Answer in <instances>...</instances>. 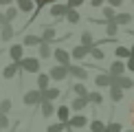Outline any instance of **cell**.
Instances as JSON below:
<instances>
[{
    "label": "cell",
    "instance_id": "13",
    "mask_svg": "<svg viewBox=\"0 0 134 132\" xmlns=\"http://www.w3.org/2000/svg\"><path fill=\"white\" fill-rule=\"evenodd\" d=\"M114 55H116V59H119V62H121V59H130V57H132V55H130V48L123 46V44H119V46L114 48Z\"/></svg>",
    "mask_w": 134,
    "mask_h": 132
},
{
    "label": "cell",
    "instance_id": "30",
    "mask_svg": "<svg viewBox=\"0 0 134 132\" xmlns=\"http://www.w3.org/2000/svg\"><path fill=\"white\" fill-rule=\"evenodd\" d=\"M33 7H35V4H33V0H18V9H22L24 13H29Z\"/></svg>",
    "mask_w": 134,
    "mask_h": 132
},
{
    "label": "cell",
    "instance_id": "27",
    "mask_svg": "<svg viewBox=\"0 0 134 132\" xmlns=\"http://www.w3.org/2000/svg\"><path fill=\"white\" fill-rule=\"evenodd\" d=\"M110 99H112L114 103H119L121 99H123V90H119V88H114V86H110Z\"/></svg>",
    "mask_w": 134,
    "mask_h": 132
},
{
    "label": "cell",
    "instance_id": "36",
    "mask_svg": "<svg viewBox=\"0 0 134 132\" xmlns=\"http://www.w3.org/2000/svg\"><path fill=\"white\" fill-rule=\"evenodd\" d=\"M64 130H66V123H53L46 128V132H64Z\"/></svg>",
    "mask_w": 134,
    "mask_h": 132
},
{
    "label": "cell",
    "instance_id": "43",
    "mask_svg": "<svg viewBox=\"0 0 134 132\" xmlns=\"http://www.w3.org/2000/svg\"><path fill=\"white\" fill-rule=\"evenodd\" d=\"M103 2H105V0H90V7L99 9V7H103Z\"/></svg>",
    "mask_w": 134,
    "mask_h": 132
},
{
    "label": "cell",
    "instance_id": "4",
    "mask_svg": "<svg viewBox=\"0 0 134 132\" xmlns=\"http://www.w3.org/2000/svg\"><path fill=\"white\" fill-rule=\"evenodd\" d=\"M48 77H51V79H55V81H62V79H66V77H68V68H66V66H53L51 73H48Z\"/></svg>",
    "mask_w": 134,
    "mask_h": 132
},
{
    "label": "cell",
    "instance_id": "6",
    "mask_svg": "<svg viewBox=\"0 0 134 132\" xmlns=\"http://www.w3.org/2000/svg\"><path fill=\"white\" fill-rule=\"evenodd\" d=\"M66 125H68L70 130H75V128H83V125H88V119L83 117V114H72Z\"/></svg>",
    "mask_w": 134,
    "mask_h": 132
},
{
    "label": "cell",
    "instance_id": "8",
    "mask_svg": "<svg viewBox=\"0 0 134 132\" xmlns=\"http://www.w3.org/2000/svg\"><path fill=\"white\" fill-rule=\"evenodd\" d=\"M68 75L70 77H75V79H88V70L86 68H81V66H68Z\"/></svg>",
    "mask_w": 134,
    "mask_h": 132
},
{
    "label": "cell",
    "instance_id": "12",
    "mask_svg": "<svg viewBox=\"0 0 134 132\" xmlns=\"http://www.w3.org/2000/svg\"><path fill=\"white\" fill-rule=\"evenodd\" d=\"M90 48H92V46H81V44H79V46H75V48H72L70 57H75V59H83L88 53H90Z\"/></svg>",
    "mask_w": 134,
    "mask_h": 132
},
{
    "label": "cell",
    "instance_id": "11",
    "mask_svg": "<svg viewBox=\"0 0 134 132\" xmlns=\"http://www.w3.org/2000/svg\"><path fill=\"white\" fill-rule=\"evenodd\" d=\"M112 22H114L116 26H125V24H130V22H132V13H127V11H123V13H116Z\"/></svg>",
    "mask_w": 134,
    "mask_h": 132
},
{
    "label": "cell",
    "instance_id": "10",
    "mask_svg": "<svg viewBox=\"0 0 134 132\" xmlns=\"http://www.w3.org/2000/svg\"><path fill=\"white\" fill-rule=\"evenodd\" d=\"M66 13H68V7H66V4H53V7H51V15H53V18H66Z\"/></svg>",
    "mask_w": 134,
    "mask_h": 132
},
{
    "label": "cell",
    "instance_id": "25",
    "mask_svg": "<svg viewBox=\"0 0 134 132\" xmlns=\"http://www.w3.org/2000/svg\"><path fill=\"white\" fill-rule=\"evenodd\" d=\"M48 81H51V77H48V75H42V73H40V77H37V86H40V92L48 90Z\"/></svg>",
    "mask_w": 134,
    "mask_h": 132
},
{
    "label": "cell",
    "instance_id": "45",
    "mask_svg": "<svg viewBox=\"0 0 134 132\" xmlns=\"http://www.w3.org/2000/svg\"><path fill=\"white\" fill-rule=\"evenodd\" d=\"M130 119H132V123H134V103H130Z\"/></svg>",
    "mask_w": 134,
    "mask_h": 132
},
{
    "label": "cell",
    "instance_id": "29",
    "mask_svg": "<svg viewBox=\"0 0 134 132\" xmlns=\"http://www.w3.org/2000/svg\"><path fill=\"white\" fill-rule=\"evenodd\" d=\"M90 132H105V123H103V121H99V119H92Z\"/></svg>",
    "mask_w": 134,
    "mask_h": 132
},
{
    "label": "cell",
    "instance_id": "24",
    "mask_svg": "<svg viewBox=\"0 0 134 132\" xmlns=\"http://www.w3.org/2000/svg\"><path fill=\"white\" fill-rule=\"evenodd\" d=\"M18 68H20V64H9L7 68L2 70V75L7 77V79H11V77H15V73H18Z\"/></svg>",
    "mask_w": 134,
    "mask_h": 132
},
{
    "label": "cell",
    "instance_id": "5",
    "mask_svg": "<svg viewBox=\"0 0 134 132\" xmlns=\"http://www.w3.org/2000/svg\"><path fill=\"white\" fill-rule=\"evenodd\" d=\"M24 103L26 106H37V103H42V92L40 90H29L24 95Z\"/></svg>",
    "mask_w": 134,
    "mask_h": 132
},
{
    "label": "cell",
    "instance_id": "41",
    "mask_svg": "<svg viewBox=\"0 0 134 132\" xmlns=\"http://www.w3.org/2000/svg\"><path fill=\"white\" fill-rule=\"evenodd\" d=\"M9 125V119H7V114H0V128H7Z\"/></svg>",
    "mask_w": 134,
    "mask_h": 132
},
{
    "label": "cell",
    "instance_id": "7",
    "mask_svg": "<svg viewBox=\"0 0 134 132\" xmlns=\"http://www.w3.org/2000/svg\"><path fill=\"white\" fill-rule=\"evenodd\" d=\"M123 73H125V62H112L110 64V70H108V75L110 77H123Z\"/></svg>",
    "mask_w": 134,
    "mask_h": 132
},
{
    "label": "cell",
    "instance_id": "18",
    "mask_svg": "<svg viewBox=\"0 0 134 132\" xmlns=\"http://www.w3.org/2000/svg\"><path fill=\"white\" fill-rule=\"evenodd\" d=\"M42 42H46V44H51L53 40H55V29H53V26H46V29H44L42 31Z\"/></svg>",
    "mask_w": 134,
    "mask_h": 132
},
{
    "label": "cell",
    "instance_id": "1",
    "mask_svg": "<svg viewBox=\"0 0 134 132\" xmlns=\"http://www.w3.org/2000/svg\"><path fill=\"white\" fill-rule=\"evenodd\" d=\"M18 64H20V68H24V70H26V73H37L42 62H40L37 57H22Z\"/></svg>",
    "mask_w": 134,
    "mask_h": 132
},
{
    "label": "cell",
    "instance_id": "42",
    "mask_svg": "<svg viewBox=\"0 0 134 132\" xmlns=\"http://www.w3.org/2000/svg\"><path fill=\"white\" fill-rule=\"evenodd\" d=\"M46 2H55V0H33V4H37V9H42Z\"/></svg>",
    "mask_w": 134,
    "mask_h": 132
},
{
    "label": "cell",
    "instance_id": "16",
    "mask_svg": "<svg viewBox=\"0 0 134 132\" xmlns=\"http://www.w3.org/2000/svg\"><path fill=\"white\" fill-rule=\"evenodd\" d=\"M86 106H88V99L86 97H75L70 101V110H83Z\"/></svg>",
    "mask_w": 134,
    "mask_h": 132
},
{
    "label": "cell",
    "instance_id": "3",
    "mask_svg": "<svg viewBox=\"0 0 134 132\" xmlns=\"http://www.w3.org/2000/svg\"><path fill=\"white\" fill-rule=\"evenodd\" d=\"M55 59H57V66H66L68 68L70 66V53L68 51H64V48H55Z\"/></svg>",
    "mask_w": 134,
    "mask_h": 132
},
{
    "label": "cell",
    "instance_id": "47",
    "mask_svg": "<svg viewBox=\"0 0 134 132\" xmlns=\"http://www.w3.org/2000/svg\"><path fill=\"white\" fill-rule=\"evenodd\" d=\"M130 55H132V57H134V44H132V46H130Z\"/></svg>",
    "mask_w": 134,
    "mask_h": 132
},
{
    "label": "cell",
    "instance_id": "20",
    "mask_svg": "<svg viewBox=\"0 0 134 132\" xmlns=\"http://www.w3.org/2000/svg\"><path fill=\"white\" fill-rule=\"evenodd\" d=\"M40 108H42V117H51V114H55V106L51 101H42Z\"/></svg>",
    "mask_w": 134,
    "mask_h": 132
},
{
    "label": "cell",
    "instance_id": "40",
    "mask_svg": "<svg viewBox=\"0 0 134 132\" xmlns=\"http://www.w3.org/2000/svg\"><path fill=\"white\" fill-rule=\"evenodd\" d=\"M108 7H123V0H105Z\"/></svg>",
    "mask_w": 134,
    "mask_h": 132
},
{
    "label": "cell",
    "instance_id": "14",
    "mask_svg": "<svg viewBox=\"0 0 134 132\" xmlns=\"http://www.w3.org/2000/svg\"><path fill=\"white\" fill-rule=\"evenodd\" d=\"M9 55H11V59H13V64H18L22 59V44H13V46L9 48Z\"/></svg>",
    "mask_w": 134,
    "mask_h": 132
},
{
    "label": "cell",
    "instance_id": "32",
    "mask_svg": "<svg viewBox=\"0 0 134 132\" xmlns=\"http://www.w3.org/2000/svg\"><path fill=\"white\" fill-rule=\"evenodd\" d=\"M81 46H94V44H92V33H90V31H83V33H81Z\"/></svg>",
    "mask_w": 134,
    "mask_h": 132
},
{
    "label": "cell",
    "instance_id": "28",
    "mask_svg": "<svg viewBox=\"0 0 134 132\" xmlns=\"http://www.w3.org/2000/svg\"><path fill=\"white\" fill-rule=\"evenodd\" d=\"M72 95H77V97H88V88L83 86V84H75V86H72Z\"/></svg>",
    "mask_w": 134,
    "mask_h": 132
},
{
    "label": "cell",
    "instance_id": "17",
    "mask_svg": "<svg viewBox=\"0 0 134 132\" xmlns=\"http://www.w3.org/2000/svg\"><path fill=\"white\" fill-rule=\"evenodd\" d=\"M57 97H59V90H57V88H48V90L42 92V101H51V103H53V99H57Z\"/></svg>",
    "mask_w": 134,
    "mask_h": 132
},
{
    "label": "cell",
    "instance_id": "34",
    "mask_svg": "<svg viewBox=\"0 0 134 132\" xmlns=\"http://www.w3.org/2000/svg\"><path fill=\"white\" fill-rule=\"evenodd\" d=\"M15 15H18V9H9L7 13H4V22H7V24H11V22L15 20Z\"/></svg>",
    "mask_w": 134,
    "mask_h": 132
},
{
    "label": "cell",
    "instance_id": "15",
    "mask_svg": "<svg viewBox=\"0 0 134 132\" xmlns=\"http://www.w3.org/2000/svg\"><path fill=\"white\" fill-rule=\"evenodd\" d=\"M57 119H59V123H68V119H70V108H68V106H59V108H57Z\"/></svg>",
    "mask_w": 134,
    "mask_h": 132
},
{
    "label": "cell",
    "instance_id": "23",
    "mask_svg": "<svg viewBox=\"0 0 134 132\" xmlns=\"http://www.w3.org/2000/svg\"><path fill=\"white\" fill-rule=\"evenodd\" d=\"M88 103H97V106H99V103H103V95H101V92H97V90H94V92H88Z\"/></svg>",
    "mask_w": 134,
    "mask_h": 132
},
{
    "label": "cell",
    "instance_id": "46",
    "mask_svg": "<svg viewBox=\"0 0 134 132\" xmlns=\"http://www.w3.org/2000/svg\"><path fill=\"white\" fill-rule=\"evenodd\" d=\"M2 24H7V22H4V15L0 13V26H2Z\"/></svg>",
    "mask_w": 134,
    "mask_h": 132
},
{
    "label": "cell",
    "instance_id": "49",
    "mask_svg": "<svg viewBox=\"0 0 134 132\" xmlns=\"http://www.w3.org/2000/svg\"><path fill=\"white\" fill-rule=\"evenodd\" d=\"M125 132H134V130H125Z\"/></svg>",
    "mask_w": 134,
    "mask_h": 132
},
{
    "label": "cell",
    "instance_id": "31",
    "mask_svg": "<svg viewBox=\"0 0 134 132\" xmlns=\"http://www.w3.org/2000/svg\"><path fill=\"white\" fill-rule=\"evenodd\" d=\"M105 132H123V125L119 121H110V123H105Z\"/></svg>",
    "mask_w": 134,
    "mask_h": 132
},
{
    "label": "cell",
    "instance_id": "2",
    "mask_svg": "<svg viewBox=\"0 0 134 132\" xmlns=\"http://www.w3.org/2000/svg\"><path fill=\"white\" fill-rule=\"evenodd\" d=\"M112 86L119 88V90H130V88L134 86V79H130V77H112Z\"/></svg>",
    "mask_w": 134,
    "mask_h": 132
},
{
    "label": "cell",
    "instance_id": "22",
    "mask_svg": "<svg viewBox=\"0 0 134 132\" xmlns=\"http://www.w3.org/2000/svg\"><path fill=\"white\" fill-rule=\"evenodd\" d=\"M51 55H53V48H51V44L42 42V44H40V57H42V59H46V57H51Z\"/></svg>",
    "mask_w": 134,
    "mask_h": 132
},
{
    "label": "cell",
    "instance_id": "9",
    "mask_svg": "<svg viewBox=\"0 0 134 132\" xmlns=\"http://www.w3.org/2000/svg\"><path fill=\"white\" fill-rule=\"evenodd\" d=\"M94 84L101 86V88H110L112 86V77H110L108 73H99L97 77H94Z\"/></svg>",
    "mask_w": 134,
    "mask_h": 132
},
{
    "label": "cell",
    "instance_id": "37",
    "mask_svg": "<svg viewBox=\"0 0 134 132\" xmlns=\"http://www.w3.org/2000/svg\"><path fill=\"white\" fill-rule=\"evenodd\" d=\"M116 31H119V26H116L114 22H105V33H108V35H114Z\"/></svg>",
    "mask_w": 134,
    "mask_h": 132
},
{
    "label": "cell",
    "instance_id": "19",
    "mask_svg": "<svg viewBox=\"0 0 134 132\" xmlns=\"http://www.w3.org/2000/svg\"><path fill=\"white\" fill-rule=\"evenodd\" d=\"M40 44H42L40 35H26L24 42H22V46H40Z\"/></svg>",
    "mask_w": 134,
    "mask_h": 132
},
{
    "label": "cell",
    "instance_id": "21",
    "mask_svg": "<svg viewBox=\"0 0 134 132\" xmlns=\"http://www.w3.org/2000/svg\"><path fill=\"white\" fill-rule=\"evenodd\" d=\"M0 37H2L4 42H7V40H11V37H13V26H11V24H2V31H0Z\"/></svg>",
    "mask_w": 134,
    "mask_h": 132
},
{
    "label": "cell",
    "instance_id": "26",
    "mask_svg": "<svg viewBox=\"0 0 134 132\" xmlns=\"http://www.w3.org/2000/svg\"><path fill=\"white\" fill-rule=\"evenodd\" d=\"M101 15H103V20H105V22H112V20H114V15H116V11H114L112 7H103V9H101Z\"/></svg>",
    "mask_w": 134,
    "mask_h": 132
},
{
    "label": "cell",
    "instance_id": "39",
    "mask_svg": "<svg viewBox=\"0 0 134 132\" xmlns=\"http://www.w3.org/2000/svg\"><path fill=\"white\" fill-rule=\"evenodd\" d=\"M81 4H83V0H68L66 7H68V9H77V7H81Z\"/></svg>",
    "mask_w": 134,
    "mask_h": 132
},
{
    "label": "cell",
    "instance_id": "35",
    "mask_svg": "<svg viewBox=\"0 0 134 132\" xmlns=\"http://www.w3.org/2000/svg\"><path fill=\"white\" fill-rule=\"evenodd\" d=\"M90 55H92L94 59H103V57H105V53H103L99 46H92V48H90Z\"/></svg>",
    "mask_w": 134,
    "mask_h": 132
},
{
    "label": "cell",
    "instance_id": "38",
    "mask_svg": "<svg viewBox=\"0 0 134 132\" xmlns=\"http://www.w3.org/2000/svg\"><path fill=\"white\" fill-rule=\"evenodd\" d=\"M9 110H11V101H9V99H4V101H0V114L9 112Z\"/></svg>",
    "mask_w": 134,
    "mask_h": 132
},
{
    "label": "cell",
    "instance_id": "44",
    "mask_svg": "<svg viewBox=\"0 0 134 132\" xmlns=\"http://www.w3.org/2000/svg\"><path fill=\"white\" fill-rule=\"evenodd\" d=\"M125 68H127V70H134V57H130V59L125 62Z\"/></svg>",
    "mask_w": 134,
    "mask_h": 132
},
{
    "label": "cell",
    "instance_id": "33",
    "mask_svg": "<svg viewBox=\"0 0 134 132\" xmlns=\"http://www.w3.org/2000/svg\"><path fill=\"white\" fill-rule=\"evenodd\" d=\"M66 20H68L70 24H77V22H79V13H77L75 9H68V13H66Z\"/></svg>",
    "mask_w": 134,
    "mask_h": 132
},
{
    "label": "cell",
    "instance_id": "48",
    "mask_svg": "<svg viewBox=\"0 0 134 132\" xmlns=\"http://www.w3.org/2000/svg\"><path fill=\"white\" fill-rule=\"evenodd\" d=\"M11 2V0H0V4H9Z\"/></svg>",
    "mask_w": 134,
    "mask_h": 132
}]
</instances>
